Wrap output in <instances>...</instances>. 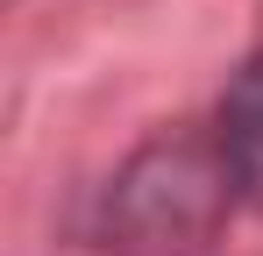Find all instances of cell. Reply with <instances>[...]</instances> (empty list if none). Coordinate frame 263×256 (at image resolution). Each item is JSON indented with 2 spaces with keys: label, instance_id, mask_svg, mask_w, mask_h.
Segmentation results:
<instances>
[{
  "label": "cell",
  "instance_id": "obj_1",
  "mask_svg": "<svg viewBox=\"0 0 263 256\" xmlns=\"http://www.w3.org/2000/svg\"><path fill=\"white\" fill-rule=\"evenodd\" d=\"M242 207L214 128L142 135L86 207V242L100 256H206Z\"/></svg>",
  "mask_w": 263,
  "mask_h": 256
},
{
  "label": "cell",
  "instance_id": "obj_2",
  "mask_svg": "<svg viewBox=\"0 0 263 256\" xmlns=\"http://www.w3.org/2000/svg\"><path fill=\"white\" fill-rule=\"evenodd\" d=\"M214 142L228 157V178H235L242 207L263 213V50H249L228 71V85L214 100Z\"/></svg>",
  "mask_w": 263,
  "mask_h": 256
}]
</instances>
